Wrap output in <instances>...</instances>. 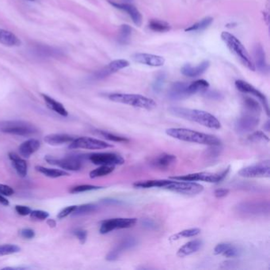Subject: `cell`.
<instances>
[{"instance_id":"obj_47","label":"cell","mask_w":270,"mask_h":270,"mask_svg":"<svg viewBox=\"0 0 270 270\" xmlns=\"http://www.w3.org/2000/svg\"><path fill=\"white\" fill-rule=\"evenodd\" d=\"M73 234L78 239V241L80 242L81 244H84L87 241V231H85L83 229H75L74 231H73Z\"/></svg>"},{"instance_id":"obj_58","label":"cell","mask_w":270,"mask_h":270,"mask_svg":"<svg viewBox=\"0 0 270 270\" xmlns=\"http://www.w3.org/2000/svg\"><path fill=\"white\" fill-rule=\"evenodd\" d=\"M264 129L266 130V132L270 131V122H266V124L264 126Z\"/></svg>"},{"instance_id":"obj_22","label":"cell","mask_w":270,"mask_h":270,"mask_svg":"<svg viewBox=\"0 0 270 270\" xmlns=\"http://www.w3.org/2000/svg\"><path fill=\"white\" fill-rule=\"evenodd\" d=\"M177 158L175 155L163 153L162 155H158L151 160V164L154 167L159 169L165 170L170 168L175 163Z\"/></svg>"},{"instance_id":"obj_11","label":"cell","mask_w":270,"mask_h":270,"mask_svg":"<svg viewBox=\"0 0 270 270\" xmlns=\"http://www.w3.org/2000/svg\"><path fill=\"white\" fill-rule=\"evenodd\" d=\"M136 222L137 220L135 218L109 219L101 222L99 231L102 235H105L118 229L119 230L134 227Z\"/></svg>"},{"instance_id":"obj_1","label":"cell","mask_w":270,"mask_h":270,"mask_svg":"<svg viewBox=\"0 0 270 270\" xmlns=\"http://www.w3.org/2000/svg\"><path fill=\"white\" fill-rule=\"evenodd\" d=\"M170 114L177 118L187 120L190 122H196L200 125L204 126L212 129H220L221 124L220 121L213 114L208 112L198 110V109H187L183 107H171Z\"/></svg>"},{"instance_id":"obj_4","label":"cell","mask_w":270,"mask_h":270,"mask_svg":"<svg viewBox=\"0 0 270 270\" xmlns=\"http://www.w3.org/2000/svg\"><path fill=\"white\" fill-rule=\"evenodd\" d=\"M109 100L118 103L131 105L133 107L151 110L156 107V102L153 99L145 97L141 95L133 94H111L108 96Z\"/></svg>"},{"instance_id":"obj_40","label":"cell","mask_w":270,"mask_h":270,"mask_svg":"<svg viewBox=\"0 0 270 270\" xmlns=\"http://www.w3.org/2000/svg\"><path fill=\"white\" fill-rule=\"evenodd\" d=\"M99 134L103 136L104 138L106 139L108 141H113V142L118 143H127L128 142V139L126 137H123V136H118V135L114 134L111 132H106V131H101L99 130Z\"/></svg>"},{"instance_id":"obj_39","label":"cell","mask_w":270,"mask_h":270,"mask_svg":"<svg viewBox=\"0 0 270 270\" xmlns=\"http://www.w3.org/2000/svg\"><path fill=\"white\" fill-rule=\"evenodd\" d=\"M21 251V248L15 244L0 245V256L11 255Z\"/></svg>"},{"instance_id":"obj_13","label":"cell","mask_w":270,"mask_h":270,"mask_svg":"<svg viewBox=\"0 0 270 270\" xmlns=\"http://www.w3.org/2000/svg\"><path fill=\"white\" fill-rule=\"evenodd\" d=\"M239 175L247 178H257V177H270V161L262 162L254 165L244 167L239 172Z\"/></svg>"},{"instance_id":"obj_18","label":"cell","mask_w":270,"mask_h":270,"mask_svg":"<svg viewBox=\"0 0 270 270\" xmlns=\"http://www.w3.org/2000/svg\"><path fill=\"white\" fill-rule=\"evenodd\" d=\"M132 60L138 64L151 67H161L165 64V59L163 56L153 54L136 53L132 56Z\"/></svg>"},{"instance_id":"obj_32","label":"cell","mask_w":270,"mask_h":270,"mask_svg":"<svg viewBox=\"0 0 270 270\" xmlns=\"http://www.w3.org/2000/svg\"><path fill=\"white\" fill-rule=\"evenodd\" d=\"M209 87V83L204 79H198L194 81L192 83L187 86V91L189 95H194V94L201 92V91H206Z\"/></svg>"},{"instance_id":"obj_24","label":"cell","mask_w":270,"mask_h":270,"mask_svg":"<svg viewBox=\"0 0 270 270\" xmlns=\"http://www.w3.org/2000/svg\"><path fill=\"white\" fill-rule=\"evenodd\" d=\"M8 156L17 173L21 177H26L28 173V166L25 159H23L21 156L17 155L15 152L9 153Z\"/></svg>"},{"instance_id":"obj_10","label":"cell","mask_w":270,"mask_h":270,"mask_svg":"<svg viewBox=\"0 0 270 270\" xmlns=\"http://www.w3.org/2000/svg\"><path fill=\"white\" fill-rule=\"evenodd\" d=\"M113 145H109L105 141L91 138V137H78L74 138L73 142L69 144L68 147L70 149H88V150H101L112 147Z\"/></svg>"},{"instance_id":"obj_37","label":"cell","mask_w":270,"mask_h":270,"mask_svg":"<svg viewBox=\"0 0 270 270\" xmlns=\"http://www.w3.org/2000/svg\"><path fill=\"white\" fill-rule=\"evenodd\" d=\"M213 22V19L210 17L205 18V19H202L201 21L198 22V23H195L194 25H191L186 29V31L187 32H196L200 31L203 29H205L208 28L209 25L212 24Z\"/></svg>"},{"instance_id":"obj_25","label":"cell","mask_w":270,"mask_h":270,"mask_svg":"<svg viewBox=\"0 0 270 270\" xmlns=\"http://www.w3.org/2000/svg\"><path fill=\"white\" fill-rule=\"evenodd\" d=\"M74 137L70 135L64 134V133H54V134L46 136L44 141L48 145H52V146H60V145L70 144L74 141Z\"/></svg>"},{"instance_id":"obj_9","label":"cell","mask_w":270,"mask_h":270,"mask_svg":"<svg viewBox=\"0 0 270 270\" xmlns=\"http://www.w3.org/2000/svg\"><path fill=\"white\" fill-rule=\"evenodd\" d=\"M45 159L48 163L57 166L64 169V171L78 172L83 167V158L78 155H71L64 158H55L47 155Z\"/></svg>"},{"instance_id":"obj_41","label":"cell","mask_w":270,"mask_h":270,"mask_svg":"<svg viewBox=\"0 0 270 270\" xmlns=\"http://www.w3.org/2000/svg\"><path fill=\"white\" fill-rule=\"evenodd\" d=\"M101 189V186H93V185H80V186H74L70 190L71 194H79V193L88 192L93 190Z\"/></svg>"},{"instance_id":"obj_3","label":"cell","mask_w":270,"mask_h":270,"mask_svg":"<svg viewBox=\"0 0 270 270\" xmlns=\"http://www.w3.org/2000/svg\"><path fill=\"white\" fill-rule=\"evenodd\" d=\"M221 38L230 51L239 59V61L244 64L245 68L252 72L255 71L256 68L253 60H251L245 47L239 42L238 38L228 32H223L221 34Z\"/></svg>"},{"instance_id":"obj_21","label":"cell","mask_w":270,"mask_h":270,"mask_svg":"<svg viewBox=\"0 0 270 270\" xmlns=\"http://www.w3.org/2000/svg\"><path fill=\"white\" fill-rule=\"evenodd\" d=\"M187 86V83L182 82L173 83L168 91V98L176 101L189 97L190 95L188 94Z\"/></svg>"},{"instance_id":"obj_28","label":"cell","mask_w":270,"mask_h":270,"mask_svg":"<svg viewBox=\"0 0 270 270\" xmlns=\"http://www.w3.org/2000/svg\"><path fill=\"white\" fill-rule=\"evenodd\" d=\"M0 44L8 47H17L21 45V41L12 32L0 29Z\"/></svg>"},{"instance_id":"obj_26","label":"cell","mask_w":270,"mask_h":270,"mask_svg":"<svg viewBox=\"0 0 270 270\" xmlns=\"http://www.w3.org/2000/svg\"><path fill=\"white\" fill-rule=\"evenodd\" d=\"M254 54V60H255L254 67L255 68H258L261 73H266L268 71V64L266 62V53L262 46L260 45L255 46Z\"/></svg>"},{"instance_id":"obj_15","label":"cell","mask_w":270,"mask_h":270,"mask_svg":"<svg viewBox=\"0 0 270 270\" xmlns=\"http://www.w3.org/2000/svg\"><path fill=\"white\" fill-rule=\"evenodd\" d=\"M235 87H236V88L239 91H241L243 93L249 94V95H253L254 97L258 98L260 101H261V102H262L263 106H264L266 114L269 115L270 109H269L268 100L266 98L265 95H263L261 91H258V89H256L252 85L246 83V82L244 80L236 81L235 82Z\"/></svg>"},{"instance_id":"obj_31","label":"cell","mask_w":270,"mask_h":270,"mask_svg":"<svg viewBox=\"0 0 270 270\" xmlns=\"http://www.w3.org/2000/svg\"><path fill=\"white\" fill-rule=\"evenodd\" d=\"M169 180H147L140 181L133 184V186L139 189H148V188H161L163 189Z\"/></svg>"},{"instance_id":"obj_6","label":"cell","mask_w":270,"mask_h":270,"mask_svg":"<svg viewBox=\"0 0 270 270\" xmlns=\"http://www.w3.org/2000/svg\"><path fill=\"white\" fill-rule=\"evenodd\" d=\"M236 211L244 217H263L270 213L268 201H245L238 204Z\"/></svg>"},{"instance_id":"obj_57","label":"cell","mask_w":270,"mask_h":270,"mask_svg":"<svg viewBox=\"0 0 270 270\" xmlns=\"http://www.w3.org/2000/svg\"><path fill=\"white\" fill-rule=\"evenodd\" d=\"M47 224L48 226H49V227H51V228H54V227H56V222L55 220H52V219H49V220H48L47 221Z\"/></svg>"},{"instance_id":"obj_30","label":"cell","mask_w":270,"mask_h":270,"mask_svg":"<svg viewBox=\"0 0 270 270\" xmlns=\"http://www.w3.org/2000/svg\"><path fill=\"white\" fill-rule=\"evenodd\" d=\"M35 169L37 172H39L46 177H50V178H58V177L70 175V173L65 172L64 170L51 169V168H47V167H42V166H37Z\"/></svg>"},{"instance_id":"obj_12","label":"cell","mask_w":270,"mask_h":270,"mask_svg":"<svg viewBox=\"0 0 270 270\" xmlns=\"http://www.w3.org/2000/svg\"><path fill=\"white\" fill-rule=\"evenodd\" d=\"M89 160L95 165L115 166L122 165L124 159L122 155L114 152H98L89 155Z\"/></svg>"},{"instance_id":"obj_5","label":"cell","mask_w":270,"mask_h":270,"mask_svg":"<svg viewBox=\"0 0 270 270\" xmlns=\"http://www.w3.org/2000/svg\"><path fill=\"white\" fill-rule=\"evenodd\" d=\"M0 131L6 134L24 137L34 136L38 132V129L34 124L22 120H11L0 122Z\"/></svg>"},{"instance_id":"obj_35","label":"cell","mask_w":270,"mask_h":270,"mask_svg":"<svg viewBox=\"0 0 270 270\" xmlns=\"http://www.w3.org/2000/svg\"><path fill=\"white\" fill-rule=\"evenodd\" d=\"M149 28L153 31L164 33V32L169 31L171 29V25L166 22L158 20V19H152L149 23Z\"/></svg>"},{"instance_id":"obj_19","label":"cell","mask_w":270,"mask_h":270,"mask_svg":"<svg viewBox=\"0 0 270 270\" xmlns=\"http://www.w3.org/2000/svg\"><path fill=\"white\" fill-rule=\"evenodd\" d=\"M109 2L115 8L119 9V10L128 13V15L131 17V19H132V22L134 23L135 25H137V26L141 25V24H142V15H141V12L138 11V9L136 8V6L130 4V3H117V2H111V1H109Z\"/></svg>"},{"instance_id":"obj_59","label":"cell","mask_w":270,"mask_h":270,"mask_svg":"<svg viewBox=\"0 0 270 270\" xmlns=\"http://www.w3.org/2000/svg\"><path fill=\"white\" fill-rule=\"evenodd\" d=\"M26 1H29V2H33L34 0H26Z\"/></svg>"},{"instance_id":"obj_14","label":"cell","mask_w":270,"mask_h":270,"mask_svg":"<svg viewBox=\"0 0 270 270\" xmlns=\"http://www.w3.org/2000/svg\"><path fill=\"white\" fill-rule=\"evenodd\" d=\"M259 124V118L257 115L251 114H245L236 121L235 129L239 134H245L251 132L258 127Z\"/></svg>"},{"instance_id":"obj_44","label":"cell","mask_w":270,"mask_h":270,"mask_svg":"<svg viewBox=\"0 0 270 270\" xmlns=\"http://www.w3.org/2000/svg\"><path fill=\"white\" fill-rule=\"evenodd\" d=\"M30 218L34 221H46L49 217V213L43 210H33L29 214Z\"/></svg>"},{"instance_id":"obj_54","label":"cell","mask_w":270,"mask_h":270,"mask_svg":"<svg viewBox=\"0 0 270 270\" xmlns=\"http://www.w3.org/2000/svg\"><path fill=\"white\" fill-rule=\"evenodd\" d=\"M141 225L145 228L150 229V230L155 229L157 227V224L155 221H153L152 220H149V219L143 220Z\"/></svg>"},{"instance_id":"obj_49","label":"cell","mask_w":270,"mask_h":270,"mask_svg":"<svg viewBox=\"0 0 270 270\" xmlns=\"http://www.w3.org/2000/svg\"><path fill=\"white\" fill-rule=\"evenodd\" d=\"M76 207V205H72V206H68L67 208H64V209L60 211V213H58L57 218L59 220L66 218L68 216L72 215V213L75 210Z\"/></svg>"},{"instance_id":"obj_23","label":"cell","mask_w":270,"mask_h":270,"mask_svg":"<svg viewBox=\"0 0 270 270\" xmlns=\"http://www.w3.org/2000/svg\"><path fill=\"white\" fill-rule=\"evenodd\" d=\"M210 63L208 61H204L200 63L199 65L196 67H193L190 64H186L185 66L182 67V73L186 76L190 78H195V77L200 76L201 74H204L208 68H209Z\"/></svg>"},{"instance_id":"obj_42","label":"cell","mask_w":270,"mask_h":270,"mask_svg":"<svg viewBox=\"0 0 270 270\" xmlns=\"http://www.w3.org/2000/svg\"><path fill=\"white\" fill-rule=\"evenodd\" d=\"M165 80L166 74L164 73H161L159 75H157L152 84L153 91H155V93H159L163 90Z\"/></svg>"},{"instance_id":"obj_46","label":"cell","mask_w":270,"mask_h":270,"mask_svg":"<svg viewBox=\"0 0 270 270\" xmlns=\"http://www.w3.org/2000/svg\"><path fill=\"white\" fill-rule=\"evenodd\" d=\"M249 140L251 141H270L268 136H266L264 132H261V131H256V132H253L249 136Z\"/></svg>"},{"instance_id":"obj_27","label":"cell","mask_w":270,"mask_h":270,"mask_svg":"<svg viewBox=\"0 0 270 270\" xmlns=\"http://www.w3.org/2000/svg\"><path fill=\"white\" fill-rule=\"evenodd\" d=\"M202 241L200 239H194L182 245V247L177 250V255L180 258L191 255L198 251L202 246Z\"/></svg>"},{"instance_id":"obj_34","label":"cell","mask_w":270,"mask_h":270,"mask_svg":"<svg viewBox=\"0 0 270 270\" xmlns=\"http://www.w3.org/2000/svg\"><path fill=\"white\" fill-rule=\"evenodd\" d=\"M97 209V205L95 204H84L79 206H77L75 210L72 213V217H78L85 216V215L90 214L94 213Z\"/></svg>"},{"instance_id":"obj_2","label":"cell","mask_w":270,"mask_h":270,"mask_svg":"<svg viewBox=\"0 0 270 270\" xmlns=\"http://www.w3.org/2000/svg\"><path fill=\"white\" fill-rule=\"evenodd\" d=\"M168 136L172 138L186 142L194 143L198 145H208V146H221V141L217 136L197 132L189 128H172L166 131Z\"/></svg>"},{"instance_id":"obj_8","label":"cell","mask_w":270,"mask_h":270,"mask_svg":"<svg viewBox=\"0 0 270 270\" xmlns=\"http://www.w3.org/2000/svg\"><path fill=\"white\" fill-rule=\"evenodd\" d=\"M173 180H169L163 189L185 195H196L204 190L203 186L196 182Z\"/></svg>"},{"instance_id":"obj_51","label":"cell","mask_w":270,"mask_h":270,"mask_svg":"<svg viewBox=\"0 0 270 270\" xmlns=\"http://www.w3.org/2000/svg\"><path fill=\"white\" fill-rule=\"evenodd\" d=\"M14 194H15V190H13L11 186L4 184H0V194L5 196H12Z\"/></svg>"},{"instance_id":"obj_20","label":"cell","mask_w":270,"mask_h":270,"mask_svg":"<svg viewBox=\"0 0 270 270\" xmlns=\"http://www.w3.org/2000/svg\"><path fill=\"white\" fill-rule=\"evenodd\" d=\"M41 142L37 139H29L19 147V154L25 159H29L33 154L39 150Z\"/></svg>"},{"instance_id":"obj_48","label":"cell","mask_w":270,"mask_h":270,"mask_svg":"<svg viewBox=\"0 0 270 270\" xmlns=\"http://www.w3.org/2000/svg\"><path fill=\"white\" fill-rule=\"evenodd\" d=\"M37 52L42 54L43 56H54L57 53L58 51L57 50H54L53 48L42 46V47H39V49H37Z\"/></svg>"},{"instance_id":"obj_17","label":"cell","mask_w":270,"mask_h":270,"mask_svg":"<svg viewBox=\"0 0 270 270\" xmlns=\"http://www.w3.org/2000/svg\"><path fill=\"white\" fill-rule=\"evenodd\" d=\"M129 66V62L126 60H116L109 63L107 66L102 68L95 74V78L101 79L106 78L110 74L118 73V71L122 70L123 68Z\"/></svg>"},{"instance_id":"obj_38","label":"cell","mask_w":270,"mask_h":270,"mask_svg":"<svg viewBox=\"0 0 270 270\" xmlns=\"http://www.w3.org/2000/svg\"><path fill=\"white\" fill-rule=\"evenodd\" d=\"M200 233V230L199 228H190L186 229L184 231H181L179 233L173 235L171 238V240H177V239H181V238H191L196 236Z\"/></svg>"},{"instance_id":"obj_36","label":"cell","mask_w":270,"mask_h":270,"mask_svg":"<svg viewBox=\"0 0 270 270\" xmlns=\"http://www.w3.org/2000/svg\"><path fill=\"white\" fill-rule=\"evenodd\" d=\"M115 169L114 166H100L96 169L93 170L90 173V177L91 178H97V177H104L111 173Z\"/></svg>"},{"instance_id":"obj_43","label":"cell","mask_w":270,"mask_h":270,"mask_svg":"<svg viewBox=\"0 0 270 270\" xmlns=\"http://www.w3.org/2000/svg\"><path fill=\"white\" fill-rule=\"evenodd\" d=\"M132 34V28L128 25H122L120 30L119 41L121 43H126Z\"/></svg>"},{"instance_id":"obj_52","label":"cell","mask_w":270,"mask_h":270,"mask_svg":"<svg viewBox=\"0 0 270 270\" xmlns=\"http://www.w3.org/2000/svg\"><path fill=\"white\" fill-rule=\"evenodd\" d=\"M15 211H16L18 214L23 217H26L29 216L31 213V208L29 207L24 206V205H16L15 206Z\"/></svg>"},{"instance_id":"obj_33","label":"cell","mask_w":270,"mask_h":270,"mask_svg":"<svg viewBox=\"0 0 270 270\" xmlns=\"http://www.w3.org/2000/svg\"><path fill=\"white\" fill-rule=\"evenodd\" d=\"M244 105L248 114H254V115H258L262 112L261 105L258 103V101L251 98L246 97L244 98Z\"/></svg>"},{"instance_id":"obj_7","label":"cell","mask_w":270,"mask_h":270,"mask_svg":"<svg viewBox=\"0 0 270 270\" xmlns=\"http://www.w3.org/2000/svg\"><path fill=\"white\" fill-rule=\"evenodd\" d=\"M230 172V167H227L221 173H209V172H199V173H190L186 175L172 177V179L179 181H190V182H205L210 183H218L223 181L227 177Z\"/></svg>"},{"instance_id":"obj_53","label":"cell","mask_w":270,"mask_h":270,"mask_svg":"<svg viewBox=\"0 0 270 270\" xmlns=\"http://www.w3.org/2000/svg\"><path fill=\"white\" fill-rule=\"evenodd\" d=\"M231 245L230 244H226V243H223V244H220L215 247L214 253L215 254H223L227 248Z\"/></svg>"},{"instance_id":"obj_45","label":"cell","mask_w":270,"mask_h":270,"mask_svg":"<svg viewBox=\"0 0 270 270\" xmlns=\"http://www.w3.org/2000/svg\"><path fill=\"white\" fill-rule=\"evenodd\" d=\"M222 255L226 258H237L240 255V251L236 246L231 244V245L227 248V250Z\"/></svg>"},{"instance_id":"obj_55","label":"cell","mask_w":270,"mask_h":270,"mask_svg":"<svg viewBox=\"0 0 270 270\" xmlns=\"http://www.w3.org/2000/svg\"><path fill=\"white\" fill-rule=\"evenodd\" d=\"M228 194L229 190L227 189H219L215 191L214 195L216 197L222 198L227 196Z\"/></svg>"},{"instance_id":"obj_50","label":"cell","mask_w":270,"mask_h":270,"mask_svg":"<svg viewBox=\"0 0 270 270\" xmlns=\"http://www.w3.org/2000/svg\"><path fill=\"white\" fill-rule=\"evenodd\" d=\"M19 235L22 238L25 239H33L35 237V231L33 229L23 228L19 231Z\"/></svg>"},{"instance_id":"obj_56","label":"cell","mask_w":270,"mask_h":270,"mask_svg":"<svg viewBox=\"0 0 270 270\" xmlns=\"http://www.w3.org/2000/svg\"><path fill=\"white\" fill-rule=\"evenodd\" d=\"M0 204L3 205V206H8V205H10L9 200L2 194H0Z\"/></svg>"},{"instance_id":"obj_16","label":"cell","mask_w":270,"mask_h":270,"mask_svg":"<svg viewBox=\"0 0 270 270\" xmlns=\"http://www.w3.org/2000/svg\"><path fill=\"white\" fill-rule=\"evenodd\" d=\"M136 245H137V240L136 239L132 237L125 238L118 245H116L111 251H109L105 258L109 262H114L119 258L123 252L132 249Z\"/></svg>"},{"instance_id":"obj_29","label":"cell","mask_w":270,"mask_h":270,"mask_svg":"<svg viewBox=\"0 0 270 270\" xmlns=\"http://www.w3.org/2000/svg\"><path fill=\"white\" fill-rule=\"evenodd\" d=\"M42 96L48 107L51 110H53L54 112H56V114L62 116V117H68V110L65 109L63 104L56 101L55 99L50 97L49 95H45V94H42Z\"/></svg>"}]
</instances>
